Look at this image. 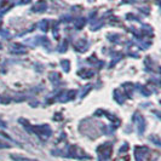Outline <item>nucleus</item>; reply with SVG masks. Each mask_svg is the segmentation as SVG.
Wrapping results in <instances>:
<instances>
[{
    "label": "nucleus",
    "instance_id": "20e7f679",
    "mask_svg": "<svg viewBox=\"0 0 161 161\" xmlns=\"http://www.w3.org/2000/svg\"><path fill=\"white\" fill-rule=\"evenodd\" d=\"M10 51H11L12 53H17V55H20V53H25V47L20 45V44H13V45H11Z\"/></svg>",
    "mask_w": 161,
    "mask_h": 161
},
{
    "label": "nucleus",
    "instance_id": "f3484780",
    "mask_svg": "<svg viewBox=\"0 0 161 161\" xmlns=\"http://www.w3.org/2000/svg\"><path fill=\"white\" fill-rule=\"evenodd\" d=\"M0 25H1V21H0Z\"/></svg>",
    "mask_w": 161,
    "mask_h": 161
},
{
    "label": "nucleus",
    "instance_id": "dca6fc26",
    "mask_svg": "<svg viewBox=\"0 0 161 161\" xmlns=\"http://www.w3.org/2000/svg\"><path fill=\"white\" fill-rule=\"evenodd\" d=\"M0 127H6V122H4V121L0 120Z\"/></svg>",
    "mask_w": 161,
    "mask_h": 161
},
{
    "label": "nucleus",
    "instance_id": "423d86ee",
    "mask_svg": "<svg viewBox=\"0 0 161 161\" xmlns=\"http://www.w3.org/2000/svg\"><path fill=\"white\" fill-rule=\"evenodd\" d=\"M46 9V2L45 1H40V2H36L33 7V11H44Z\"/></svg>",
    "mask_w": 161,
    "mask_h": 161
},
{
    "label": "nucleus",
    "instance_id": "ddd939ff",
    "mask_svg": "<svg viewBox=\"0 0 161 161\" xmlns=\"http://www.w3.org/2000/svg\"><path fill=\"white\" fill-rule=\"evenodd\" d=\"M62 66H63V67L66 66V71H68L69 70V62L68 61H62Z\"/></svg>",
    "mask_w": 161,
    "mask_h": 161
},
{
    "label": "nucleus",
    "instance_id": "2eb2a0df",
    "mask_svg": "<svg viewBox=\"0 0 161 161\" xmlns=\"http://www.w3.org/2000/svg\"><path fill=\"white\" fill-rule=\"evenodd\" d=\"M2 36H7V38H9V36H10V33H9L7 30H4V32H2Z\"/></svg>",
    "mask_w": 161,
    "mask_h": 161
},
{
    "label": "nucleus",
    "instance_id": "9d476101",
    "mask_svg": "<svg viewBox=\"0 0 161 161\" xmlns=\"http://www.w3.org/2000/svg\"><path fill=\"white\" fill-rule=\"evenodd\" d=\"M85 23H86V21H85V18H79L76 22L74 23V25H75V28L78 29V30H80L81 28L85 25Z\"/></svg>",
    "mask_w": 161,
    "mask_h": 161
},
{
    "label": "nucleus",
    "instance_id": "9b49d317",
    "mask_svg": "<svg viewBox=\"0 0 161 161\" xmlns=\"http://www.w3.org/2000/svg\"><path fill=\"white\" fill-rule=\"evenodd\" d=\"M39 27H40V29H41V30L46 32V30H47V28H48V22H47L46 20H44V21H41V22L39 23Z\"/></svg>",
    "mask_w": 161,
    "mask_h": 161
},
{
    "label": "nucleus",
    "instance_id": "4468645a",
    "mask_svg": "<svg viewBox=\"0 0 161 161\" xmlns=\"http://www.w3.org/2000/svg\"><path fill=\"white\" fill-rule=\"evenodd\" d=\"M66 50H67V41H66V43H64L63 45L59 47V52H64Z\"/></svg>",
    "mask_w": 161,
    "mask_h": 161
},
{
    "label": "nucleus",
    "instance_id": "1a4fd4ad",
    "mask_svg": "<svg viewBox=\"0 0 161 161\" xmlns=\"http://www.w3.org/2000/svg\"><path fill=\"white\" fill-rule=\"evenodd\" d=\"M11 159L13 161H38L34 159H29V158H24L22 155H12Z\"/></svg>",
    "mask_w": 161,
    "mask_h": 161
},
{
    "label": "nucleus",
    "instance_id": "0eeeda50",
    "mask_svg": "<svg viewBox=\"0 0 161 161\" xmlns=\"http://www.w3.org/2000/svg\"><path fill=\"white\" fill-rule=\"evenodd\" d=\"M114 98H115V101L117 102V103H124V94H121V92L119 91V90H115L114 91Z\"/></svg>",
    "mask_w": 161,
    "mask_h": 161
},
{
    "label": "nucleus",
    "instance_id": "f257e3e1",
    "mask_svg": "<svg viewBox=\"0 0 161 161\" xmlns=\"http://www.w3.org/2000/svg\"><path fill=\"white\" fill-rule=\"evenodd\" d=\"M27 125H28V122H27ZM27 128H28V131L34 132L35 135L41 139H47L51 135V128L47 125H40V126H29L28 125Z\"/></svg>",
    "mask_w": 161,
    "mask_h": 161
},
{
    "label": "nucleus",
    "instance_id": "7ed1b4c3",
    "mask_svg": "<svg viewBox=\"0 0 161 161\" xmlns=\"http://www.w3.org/2000/svg\"><path fill=\"white\" fill-rule=\"evenodd\" d=\"M133 121L137 124L138 133L142 135V133L144 132V130H145V121H144V119H143L142 116H139L138 114H136L135 115V117H133Z\"/></svg>",
    "mask_w": 161,
    "mask_h": 161
},
{
    "label": "nucleus",
    "instance_id": "f03ea898",
    "mask_svg": "<svg viewBox=\"0 0 161 161\" xmlns=\"http://www.w3.org/2000/svg\"><path fill=\"white\" fill-rule=\"evenodd\" d=\"M112 150L113 147L112 144L107 143V144H102L99 148H98V154H99V161H107L110 155H112Z\"/></svg>",
    "mask_w": 161,
    "mask_h": 161
},
{
    "label": "nucleus",
    "instance_id": "f8f14e48",
    "mask_svg": "<svg viewBox=\"0 0 161 161\" xmlns=\"http://www.w3.org/2000/svg\"><path fill=\"white\" fill-rule=\"evenodd\" d=\"M10 145H9V143H6V142H1L0 140V149L1 148H9Z\"/></svg>",
    "mask_w": 161,
    "mask_h": 161
},
{
    "label": "nucleus",
    "instance_id": "39448f33",
    "mask_svg": "<svg viewBox=\"0 0 161 161\" xmlns=\"http://www.w3.org/2000/svg\"><path fill=\"white\" fill-rule=\"evenodd\" d=\"M75 47H76L79 51H85L86 47H87V41H86L85 39H81V40H79V41L75 44Z\"/></svg>",
    "mask_w": 161,
    "mask_h": 161
},
{
    "label": "nucleus",
    "instance_id": "6e6552de",
    "mask_svg": "<svg viewBox=\"0 0 161 161\" xmlns=\"http://www.w3.org/2000/svg\"><path fill=\"white\" fill-rule=\"evenodd\" d=\"M79 74H80L82 78H85V79H89V78H91L92 75H93V71H92V70H90V69H84V70L79 71Z\"/></svg>",
    "mask_w": 161,
    "mask_h": 161
}]
</instances>
